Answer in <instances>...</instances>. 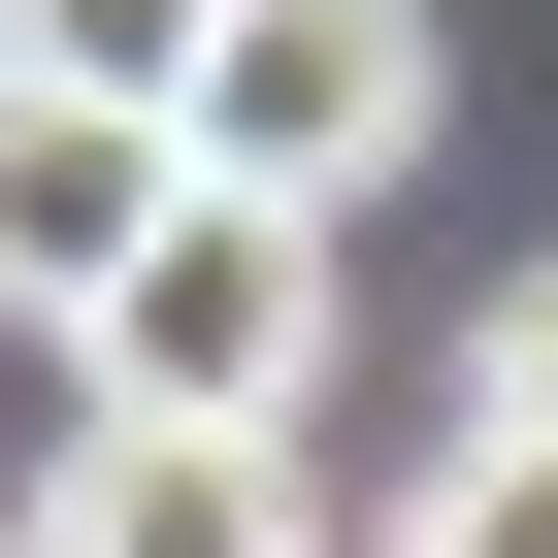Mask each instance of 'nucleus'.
I'll return each instance as SVG.
<instances>
[{
  "label": "nucleus",
  "instance_id": "3",
  "mask_svg": "<svg viewBox=\"0 0 558 558\" xmlns=\"http://www.w3.org/2000/svg\"><path fill=\"white\" fill-rule=\"evenodd\" d=\"M197 230V132H132V99H34V66H0V329H132V263Z\"/></svg>",
  "mask_w": 558,
  "mask_h": 558
},
{
  "label": "nucleus",
  "instance_id": "2",
  "mask_svg": "<svg viewBox=\"0 0 558 558\" xmlns=\"http://www.w3.org/2000/svg\"><path fill=\"white\" fill-rule=\"evenodd\" d=\"M427 99H460L427 0H230V34H197V197H296L329 230V197L427 165Z\"/></svg>",
  "mask_w": 558,
  "mask_h": 558
},
{
  "label": "nucleus",
  "instance_id": "7",
  "mask_svg": "<svg viewBox=\"0 0 558 558\" xmlns=\"http://www.w3.org/2000/svg\"><path fill=\"white\" fill-rule=\"evenodd\" d=\"M460 427H525V460H558V263H525V296L460 329Z\"/></svg>",
  "mask_w": 558,
  "mask_h": 558
},
{
  "label": "nucleus",
  "instance_id": "4",
  "mask_svg": "<svg viewBox=\"0 0 558 558\" xmlns=\"http://www.w3.org/2000/svg\"><path fill=\"white\" fill-rule=\"evenodd\" d=\"M34 558H329V493H296V460H230V427H66Z\"/></svg>",
  "mask_w": 558,
  "mask_h": 558
},
{
  "label": "nucleus",
  "instance_id": "6",
  "mask_svg": "<svg viewBox=\"0 0 558 558\" xmlns=\"http://www.w3.org/2000/svg\"><path fill=\"white\" fill-rule=\"evenodd\" d=\"M395 558H558V460H525V427H460V460H395Z\"/></svg>",
  "mask_w": 558,
  "mask_h": 558
},
{
  "label": "nucleus",
  "instance_id": "8",
  "mask_svg": "<svg viewBox=\"0 0 558 558\" xmlns=\"http://www.w3.org/2000/svg\"><path fill=\"white\" fill-rule=\"evenodd\" d=\"M0 558H34V493H0Z\"/></svg>",
  "mask_w": 558,
  "mask_h": 558
},
{
  "label": "nucleus",
  "instance_id": "5",
  "mask_svg": "<svg viewBox=\"0 0 558 558\" xmlns=\"http://www.w3.org/2000/svg\"><path fill=\"white\" fill-rule=\"evenodd\" d=\"M197 34L230 0H0V66L34 99H132V132H197Z\"/></svg>",
  "mask_w": 558,
  "mask_h": 558
},
{
  "label": "nucleus",
  "instance_id": "1",
  "mask_svg": "<svg viewBox=\"0 0 558 558\" xmlns=\"http://www.w3.org/2000/svg\"><path fill=\"white\" fill-rule=\"evenodd\" d=\"M296 395H329V230H296V197H197V230L132 263V329H99V427L296 460Z\"/></svg>",
  "mask_w": 558,
  "mask_h": 558
}]
</instances>
